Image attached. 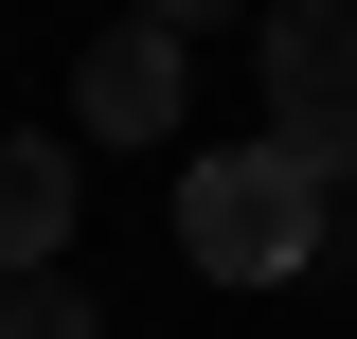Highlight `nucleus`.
Wrapping results in <instances>:
<instances>
[{"label":"nucleus","mask_w":357,"mask_h":339,"mask_svg":"<svg viewBox=\"0 0 357 339\" xmlns=\"http://www.w3.org/2000/svg\"><path fill=\"white\" fill-rule=\"evenodd\" d=\"M321 197L340 179H304L286 143H215V161H178V250L215 286H286V268H321Z\"/></svg>","instance_id":"f257e3e1"},{"label":"nucleus","mask_w":357,"mask_h":339,"mask_svg":"<svg viewBox=\"0 0 357 339\" xmlns=\"http://www.w3.org/2000/svg\"><path fill=\"white\" fill-rule=\"evenodd\" d=\"M268 143L304 179H357V0H286L268 18Z\"/></svg>","instance_id":"f03ea898"},{"label":"nucleus","mask_w":357,"mask_h":339,"mask_svg":"<svg viewBox=\"0 0 357 339\" xmlns=\"http://www.w3.org/2000/svg\"><path fill=\"white\" fill-rule=\"evenodd\" d=\"M178 72H197V54H178L161 18H107L89 72H72V126L89 143H178Z\"/></svg>","instance_id":"7ed1b4c3"},{"label":"nucleus","mask_w":357,"mask_h":339,"mask_svg":"<svg viewBox=\"0 0 357 339\" xmlns=\"http://www.w3.org/2000/svg\"><path fill=\"white\" fill-rule=\"evenodd\" d=\"M54 250H72V161L54 143H0V286L54 268Z\"/></svg>","instance_id":"20e7f679"},{"label":"nucleus","mask_w":357,"mask_h":339,"mask_svg":"<svg viewBox=\"0 0 357 339\" xmlns=\"http://www.w3.org/2000/svg\"><path fill=\"white\" fill-rule=\"evenodd\" d=\"M0 339H107V303H89L72 268H18V286H0Z\"/></svg>","instance_id":"39448f33"},{"label":"nucleus","mask_w":357,"mask_h":339,"mask_svg":"<svg viewBox=\"0 0 357 339\" xmlns=\"http://www.w3.org/2000/svg\"><path fill=\"white\" fill-rule=\"evenodd\" d=\"M126 18H161V36H197V18H232V0H126Z\"/></svg>","instance_id":"423d86ee"}]
</instances>
